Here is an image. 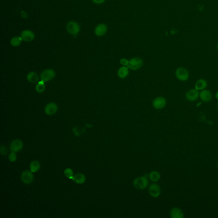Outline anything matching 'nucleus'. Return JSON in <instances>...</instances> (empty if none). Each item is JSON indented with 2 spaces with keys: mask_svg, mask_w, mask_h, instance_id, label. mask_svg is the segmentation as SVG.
<instances>
[{
  "mask_svg": "<svg viewBox=\"0 0 218 218\" xmlns=\"http://www.w3.org/2000/svg\"><path fill=\"white\" fill-rule=\"evenodd\" d=\"M215 97L217 99V100H218V91L216 93Z\"/></svg>",
  "mask_w": 218,
  "mask_h": 218,
  "instance_id": "29",
  "label": "nucleus"
},
{
  "mask_svg": "<svg viewBox=\"0 0 218 218\" xmlns=\"http://www.w3.org/2000/svg\"><path fill=\"white\" fill-rule=\"evenodd\" d=\"M143 61L141 59L138 58H134L128 61L127 65V68L136 70L140 68L142 66Z\"/></svg>",
  "mask_w": 218,
  "mask_h": 218,
  "instance_id": "4",
  "label": "nucleus"
},
{
  "mask_svg": "<svg viewBox=\"0 0 218 218\" xmlns=\"http://www.w3.org/2000/svg\"><path fill=\"white\" fill-rule=\"evenodd\" d=\"M165 99L161 97L156 98L153 102V106L156 109H161L164 108L166 105Z\"/></svg>",
  "mask_w": 218,
  "mask_h": 218,
  "instance_id": "13",
  "label": "nucleus"
},
{
  "mask_svg": "<svg viewBox=\"0 0 218 218\" xmlns=\"http://www.w3.org/2000/svg\"><path fill=\"white\" fill-rule=\"evenodd\" d=\"M120 63L123 65H127L128 61L126 59H121Z\"/></svg>",
  "mask_w": 218,
  "mask_h": 218,
  "instance_id": "27",
  "label": "nucleus"
},
{
  "mask_svg": "<svg viewBox=\"0 0 218 218\" xmlns=\"http://www.w3.org/2000/svg\"><path fill=\"white\" fill-rule=\"evenodd\" d=\"M67 30L72 35H76L80 31L78 24L74 21H70L67 25Z\"/></svg>",
  "mask_w": 218,
  "mask_h": 218,
  "instance_id": "8",
  "label": "nucleus"
},
{
  "mask_svg": "<svg viewBox=\"0 0 218 218\" xmlns=\"http://www.w3.org/2000/svg\"><path fill=\"white\" fill-rule=\"evenodd\" d=\"M149 193L150 196L156 198L160 195L161 189L159 185L157 184H153L149 187Z\"/></svg>",
  "mask_w": 218,
  "mask_h": 218,
  "instance_id": "7",
  "label": "nucleus"
},
{
  "mask_svg": "<svg viewBox=\"0 0 218 218\" xmlns=\"http://www.w3.org/2000/svg\"><path fill=\"white\" fill-rule=\"evenodd\" d=\"M44 82L41 81L39 82L36 86H35V90L38 93H42L44 92L45 90V85L44 84Z\"/></svg>",
  "mask_w": 218,
  "mask_h": 218,
  "instance_id": "22",
  "label": "nucleus"
},
{
  "mask_svg": "<svg viewBox=\"0 0 218 218\" xmlns=\"http://www.w3.org/2000/svg\"><path fill=\"white\" fill-rule=\"evenodd\" d=\"M171 217L173 218H182L184 217L183 211L178 207H174L171 210L170 213Z\"/></svg>",
  "mask_w": 218,
  "mask_h": 218,
  "instance_id": "15",
  "label": "nucleus"
},
{
  "mask_svg": "<svg viewBox=\"0 0 218 218\" xmlns=\"http://www.w3.org/2000/svg\"><path fill=\"white\" fill-rule=\"evenodd\" d=\"M21 180L26 184H30L34 180V175L31 171H25L23 172L21 176Z\"/></svg>",
  "mask_w": 218,
  "mask_h": 218,
  "instance_id": "5",
  "label": "nucleus"
},
{
  "mask_svg": "<svg viewBox=\"0 0 218 218\" xmlns=\"http://www.w3.org/2000/svg\"><path fill=\"white\" fill-rule=\"evenodd\" d=\"M176 75L179 80L182 82L188 80L189 77V73L188 70L183 67L178 68L176 72Z\"/></svg>",
  "mask_w": 218,
  "mask_h": 218,
  "instance_id": "2",
  "label": "nucleus"
},
{
  "mask_svg": "<svg viewBox=\"0 0 218 218\" xmlns=\"http://www.w3.org/2000/svg\"><path fill=\"white\" fill-rule=\"evenodd\" d=\"M148 180L146 176L139 177L134 180L133 186L138 190H144L148 187Z\"/></svg>",
  "mask_w": 218,
  "mask_h": 218,
  "instance_id": "1",
  "label": "nucleus"
},
{
  "mask_svg": "<svg viewBox=\"0 0 218 218\" xmlns=\"http://www.w3.org/2000/svg\"><path fill=\"white\" fill-rule=\"evenodd\" d=\"M217 51H218V44H217Z\"/></svg>",
  "mask_w": 218,
  "mask_h": 218,
  "instance_id": "30",
  "label": "nucleus"
},
{
  "mask_svg": "<svg viewBox=\"0 0 218 218\" xmlns=\"http://www.w3.org/2000/svg\"><path fill=\"white\" fill-rule=\"evenodd\" d=\"M217 167H218V164H217Z\"/></svg>",
  "mask_w": 218,
  "mask_h": 218,
  "instance_id": "32",
  "label": "nucleus"
},
{
  "mask_svg": "<svg viewBox=\"0 0 218 218\" xmlns=\"http://www.w3.org/2000/svg\"><path fill=\"white\" fill-rule=\"evenodd\" d=\"M23 40L21 37H15L11 40V44L14 47H18L20 45Z\"/></svg>",
  "mask_w": 218,
  "mask_h": 218,
  "instance_id": "23",
  "label": "nucleus"
},
{
  "mask_svg": "<svg viewBox=\"0 0 218 218\" xmlns=\"http://www.w3.org/2000/svg\"><path fill=\"white\" fill-rule=\"evenodd\" d=\"M9 160L11 162H15L17 159V156L16 153L12 152L10 154L9 156Z\"/></svg>",
  "mask_w": 218,
  "mask_h": 218,
  "instance_id": "25",
  "label": "nucleus"
},
{
  "mask_svg": "<svg viewBox=\"0 0 218 218\" xmlns=\"http://www.w3.org/2000/svg\"><path fill=\"white\" fill-rule=\"evenodd\" d=\"M199 96L202 101L205 102H210L212 99L211 92L208 90H202L200 93Z\"/></svg>",
  "mask_w": 218,
  "mask_h": 218,
  "instance_id": "11",
  "label": "nucleus"
},
{
  "mask_svg": "<svg viewBox=\"0 0 218 218\" xmlns=\"http://www.w3.org/2000/svg\"><path fill=\"white\" fill-rule=\"evenodd\" d=\"M92 2L96 4H101L105 2V0H92Z\"/></svg>",
  "mask_w": 218,
  "mask_h": 218,
  "instance_id": "28",
  "label": "nucleus"
},
{
  "mask_svg": "<svg viewBox=\"0 0 218 218\" xmlns=\"http://www.w3.org/2000/svg\"><path fill=\"white\" fill-rule=\"evenodd\" d=\"M23 147V143L21 140L16 139L10 145V150L12 152L16 153L20 151Z\"/></svg>",
  "mask_w": 218,
  "mask_h": 218,
  "instance_id": "6",
  "label": "nucleus"
},
{
  "mask_svg": "<svg viewBox=\"0 0 218 218\" xmlns=\"http://www.w3.org/2000/svg\"><path fill=\"white\" fill-rule=\"evenodd\" d=\"M199 92L196 89L189 90L186 93L185 97L187 100L190 101H194L198 99Z\"/></svg>",
  "mask_w": 218,
  "mask_h": 218,
  "instance_id": "9",
  "label": "nucleus"
},
{
  "mask_svg": "<svg viewBox=\"0 0 218 218\" xmlns=\"http://www.w3.org/2000/svg\"><path fill=\"white\" fill-rule=\"evenodd\" d=\"M108 26L105 24H99L96 27L95 33L98 36H103L107 33Z\"/></svg>",
  "mask_w": 218,
  "mask_h": 218,
  "instance_id": "10",
  "label": "nucleus"
},
{
  "mask_svg": "<svg viewBox=\"0 0 218 218\" xmlns=\"http://www.w3.org/2000/svg\"><path fill=\"white\" fill-rule=\"evenodd\" d=\"M128 73L129 71L127 67H123L120 68L118 70V76L120 78H124L127 76V75H128Z\"/></svg>",
  "mask_w": 218,
  "mask_h": 218,
  "instance_id": "19",
  "label": "nucleus"
},
{
  "mask_svg": "<svg viewBox=\"0 0 218 218\" xmlns=\"http://www.w3.org/2000/svg\"><path fill=\"white\" fill-rule=\"evenodd\" d=\"M21 37L23 40L27 42H30L35 38V35L31 31L26 30L23 31L21 33Z\"/></svg>",
  "mask_w": 218,
  "mask_h": 218,
  "instance_id": "12",
  "label": "nucleus"
},
{
  "mask_svg": "<svg viewBox=\"0 0 218 218\" xmlns=\"http://www.w3.org/2000/svg\"><path fill=\"white\" fill-rule=\"evenodd\" d=\"M217 109H218V105H217Z\"/></svg>",
  "mask_w": 218,
  "mask_h": 218,
  "instance_id": "31",
  "label": "nucleus"
},
{
  "mask_svg": "<svg viewBox=\"0 0 218 218\" xmlns=\"http://www.w3.org/2000/svg\"><path fill=\"white\" fill-rule=\"evenodd\" d=\"M41 164L38 161H34L31 163L30 169L32 172L35 173L37 172L40 168Z\"/></svg>",
  "mask_w": 218,
  "mask_h": 218,
  "instance_id": "21",
  "label": "nucleus"
},
{
  "mask_svg": "<svg viewBox=\"0 0 218 218\" xmlns=\"http://www.w3.org/2000/svg\"><path fill=\"white\" fill-rule=\"evenodd\" d=\"M58 106L54 103H51L47 105L45 108L46 113L48 115H53L56 112Z\"/></svg>",
  "mask_w": 218,
  "mask_h": 218,
  "instance_id": "14",
  "label": "nucleus"
},
{
  "mask_svg": "<svg viewBox=\"0 0 218 218\" xmlns=\"http://www.w3.org/2000/svg\"><path fill=\"white\" fill-rule=\"evenodd\" d=\"M64 173H65V176L69 179H73V172L72 169L71 168H68L66 169L64 171Z\"/></svg>",
  "mask_w": 218,
  "mask_h": 218,
  "instance_id": "24",
  "label": "nucleus"
},
{
  "mask_svg": "<svg viewBox=\"0 0 218 218\" xmlns=\"http://www.w3.org/2000/svg\"><path fill=\"white\" fill-rule=\"evenodd\" d=\"M56 76V73L52 69H47L44 70L41 73V78L42 81L44 82H49L51 80Z\"/></svg>",
  "mask_w": 218,
  "mask_h": 218,
  "instance_id": "3",
  "label": "nucleus"
},
{
  "mask_svg": "<svg viewBox=\"0 0 218 218\" xmlns=\"http://www.w3.org/2000/svg\"><path fill=\"white\" fill-rule=\"evenodd\" d=\"M149 177L151 181H154V182H156L160 179L161 175L158 171H153L149 173Z\"/></svg>",
  "mask_w": 218,
  "mask_h": 218,
  "instance_id": "20",
  "label": "nucleus"
},
{
  "mask_svg": "<svg viewBox=\"0 0 218 218\" xmlns=\"http://www.w3.org/2000/svg\"><path fill=\"white\" fill-rule=\"evenodd\" d=\"M207 86V82L205 79H200L195 84V89L198 91H202L206 88Z\"/></svg>",
  "mask_w": 218,
  "mask_h": 218,
  "instance_id": "16",
  "label": "nucleus"
},
{
  "mask_svg": "<svg viewBox=\"0 0 218 218\" xmlns=\"http://www.w3.org/2000/svg\"><path fill=\"white\" fill-rule=\"evenodd\" d=\"M73 180L78 184H82L86 181L85 176L82 173H77L74 176Z\"/></svg>",
  "mask_w": 218,
  "mask_h": 218,
  "instance_id": "17",
  "label": "nucleus"
},
{
  "mask_svg": "<svg viewBox=\"0 0 218 218\" xmlns=\"http://www.w3.org/2000/svg\"><path fill=\"white\" fill-rule=\"evenodd\" d=\"M27 79L29 82L32 84L37 83L39 80L38 75L36 73L32 72L29 73L27 76Z\"/></svg>",
  "mask_w": 218,
  "mask_h": 218,
  "instance_id": "18",
  "label": "nucleus"
},
{
  "mask_svg": "<svg viewBox=\"0 0 218 218\" xmlns=\"http://www.w3.org/2000/svg\"><path fill=\"white\" fill-rule=\"evenodd\" d=\"M0 152H1V154L5 156L8 152L7 149L5 146H1Z\"/></svg>",
  "mask_w": 218,
  "mask_h": 218,
  "instance_id": "26",
  "label": "nucleus"
}]
</instances>
